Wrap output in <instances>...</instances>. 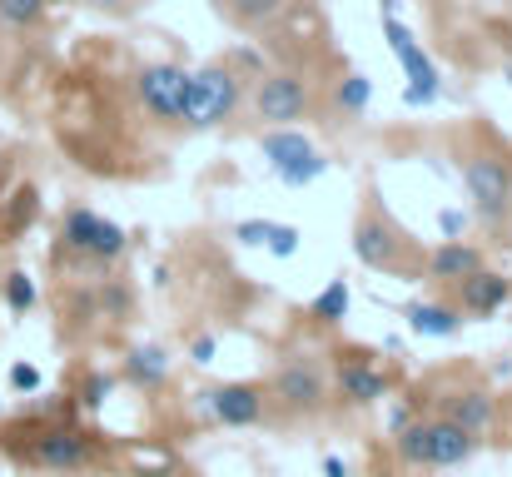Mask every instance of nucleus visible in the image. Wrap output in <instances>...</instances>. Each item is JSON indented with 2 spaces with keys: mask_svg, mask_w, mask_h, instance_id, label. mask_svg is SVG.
Masks as SVG:
<instances>
[{
  "mask_svg": "<svg viewBox=\"0 0 512 477\" xmlns=\"http://www.w3.org/2000/svg\"><path fill=\"white\" fill-rule=\"evenodd\" d=\"M324 477H348V473H343L339 458H324Z\"/></svg>",
  "mask_w": 512,
  "mask_h": 477,
  "instance_id": "7c9ffc66",
  "label": "nucleus"
},
{
  "mask_svg": "<svg viewBox=\"0 0 512 477\" xmlns=\"http://www.w3.org/2000/svg\"><path fill=\"white\" fill-rule=\"evenodd\" d=\"M184 85H189V70H184V65H170V60L140 65V75H135V95H140L145 115H155V120H179V110H184Z\"/></svg>",
  "mask_w": 512,
  "mask_h": 477,
  "instance_id": "20e7f679",
  "label": "nucleus"
},
{
  "mask_svg": "<svg viewBox=\"0 0 512 477\" xmlns=\"http://www.w3.org/2000/svg\"><path fill=\"white\" fill-rule=\"evenodd\" d=\"M279 10H284V0H234V15H239V20H249V25L274 20Z\"/></svg>",
  "mask_w": 512,
  "mask_h": 477,
  "instance_id": "b1692460",
  "label": "nucleus"
},
{
  "mask_svg": "<svg viewBox=\"0 0 512 477\" xmlns=\"http://www.w3.org/2000/svg\"><path fill=\"white\" fill-rule=\"evenodd\" d=\"M269 249H274L279 259H289V254L299 249V229H289V224H279V229H274V239H269Z\"/></svg>",
  "mask_w": 512,
  "mask_h": 477,
  "instance_id": "a878e982",
  "label": "nucleus"
},
{
  "mask_svg": "<svg viewBox=\"0 0 512 477\" xmlns=\"http://www.w3.org/2000/svg\"><path fill=\"white\" fill-rule=\"evenodd\" d=\"M368 95H373V85H368L363 75H348V80L339 85V105H343V110H353V115L368 105Z\"/></svg>",
  "mask_w": 512,
  "mask_h": 477,
  "instance_id": "4be33fe9",
  "label": "nucleus"
},
{
  "mask_svg": "<svg viewBox=\"0 0 512 477\" xmlns=\"http://www.w3.org/2000/svg\"><path fill=\"white\" fill-rule=\"evenodd\" d=\"M274 229H279V224H259V219H249V224H239L234 234H239L244 244H269V239H274Z\"/></svg>",
  "mask_w": 512,
  "mask_h": 477,
  "instance_id": "393cba45",
  "label": "nucleus"
},
{
  "mask_svg": "<svg viewBox=\"0 0 512 477\" xmlns=\"http://www.w3.org/2000/svg\"><path fill=\"white\" fill-rule=\"evenodd\" d=\"M209 413H214L224 428H249V423H259V413H264V393H259L254 383H224V388L209 393Z\"/></svg>",
  "mask_w": 512,
  "mask_h": 477,
  "instance_id": "9d476101",
  "label": "nucleus"
},
{
  "mask_svg": "<svg viewBox=\"0 0 512 477\" xmlns=\"http://www.w3.org/2000/svg\"><path fill=\"white\" fill-rule=\"evenodd\" d=\"M463 179H468V194H473L483 219H498L512 204V169L503 155H473L468 169H463Z\"/></svg>",
  "mask_w": 512,
  "mask_h": 477,
  "instance_id": "6e6552de",
  "label": "nucleus"
},
{
  "mask_svg": "<svg viewBox=\"0 0 512 477\" xmlns=\"http://www.w3.org/2000/svg\"><path fill=\"white\" fill-rule=\"evenodd\" d=\"M45 0H0V25H10V30H30V25H40L45 20Z\"/></svg>",
  "mask_w": 512,
  "mask_h": 477,
  "instance_id": "6ab92c4d",
  "label": "nucleus"
},
{
  "mask_svg": "<svg viewBox=\"0 0 512 477\" xmlns=\"http://www.w3.org/2000/svg\"><path fill=\"white\" fill-rule=\"evenodd\" d=\"M458 323H463V309H453V304H413L408 309V328L423 338H448V333H458Z\"/></svg>",
  "mask_w": 512,
  "mask_h": 477,
  "instance_id": "dca6fc26",
  "label": "nucleus"
},
{
  "mask_svg": "<svg viewBox=\"0 0 512 477\" xmlns=\"http://www.w3.org/2000/svg\"><path fill=\"white\" fill-rule=\"evenodd\" d=\"M45 5H60V0H45Z\"/></svg>",
  "mask_w": 512,
  "mask_h": 477,
  "instance_id": "2f4dec72",
  "label": "nucleus"
},
{
  "mask_svg": "<svg viewBox=\"0 0 512 477\" xmlns=\"http://www.w3.org/2000/svg\"><path fill=\"white\" fill-rule=\"evenodd\" d=\"M125 368H130V378H135L140 388H160V383L170 378V358H165L160 348H130Z\"/></svg>",
  "mask_w": 512,
  "mask_h": 477,
  "instance_id": "a211bd4d",
  "label": "nucleus"
},
{
  "mask_svg": "<svg viewBox=\"0 0 512 477\" xmlns=\"http://www.w3.org/2000/svg\"><path fill=\"white\" fill-rule=\"evenodd\" d=\"M90 5H95V10H110V15H120V10H130L135 0H90Z\"/></svg>",
  "mask_w": 512,
  "mask_h": 477,
  "instance_id": "c756f323",
  "label": "nucleus"
},
{
  "mask_svg": "<svg viewBox=\"0 0 512 477\" xmlns=\"http://www.w3.org/2000/svg\"><path fill=\"white\" fill-rule=\"evenodd\" d=\"M458 294H463V309L468 314H478V318H488V314H498L503 304L512 299V284L503 279V274H493V269H473V274H463L458 279Z\"/></svg>",
  "mask_w": 512,
  "mask_h": 477,
  "instance_id": "9b49d317",
  "label": "nucleus"
},
{
  "mask_svg": "<svg viewBox=\"0 0 512 477\" xmlns=\"http://www.w3.org/2000/svg\"><path fill=\"white\" fill-rule=\"evenodd\" d=\"M5 304H10L15 314H25V309L35 304V284H30L25 274H10V279H5Z\"/></svg>",
  "mask_w": 512,
  "mask_h": 477,
  "instance_id": "5701e85b",
  "label": "nucleus"
},
{
  "mask_svg": "<svg viewBox=\"0 0 512 477\" xmlns=\"http://www.w3.org/2000/svg\"><path fill=\"white\" fill-rule=\"evenodd\" d=\"M309 100H314V95H309V80H304V75L274 70V75H264L259 90H254V115L269 120V125H294V120H304Z\"/></svg>",
  "mask_w": 512,
  "mask_h": 477,
  "instance_id": "7ed1b4c3",
  "label": "nucleus"
},
{
  "mask_svg": "<svg viewBox=\"0 0 512 477\" xmlns=\"http://www.w3.org/2000/svg\"><path fill=\"white\" fill-rule=\"evenodd\" d=\"M309 314L319 318V323H343V314H348V284L334 279V284L314 299V309H309Z\"/></svg>",
  "mask_w": 512,
  "mask_h": 477,
  "instance_id": "aec40b11",
  "label": "nucleus"
},
{
  "mask_svg": "<svg viewBox=\"0 0 512 477\" xmlns=\"http://www.w3.org/2000/svg\"><path fill=\"white\" fill-rule=\"evenodd\" d=\"M339 393L348 403H378V398L388 393V378H383L378 368H368L363 358H348L339 368Z\"/></svg>",
  "mask_w": 512,
  "mask_h": 477,
  "instance_id": "2eb2a0df",
  "label": "nucleus"
},
{
  "mask_svg": "<svg viewBox=\"0 0 512 477\" xmlns=\"http://www.w3.org/2000/svg\"><path fill=\"white\" fill-rule=\"evenodd\" d=\"M473 448H478V438H473L468 428H458L453 418H438V423H428L423 468H458V463L473 458Z\"/></svg>",
  "mask_w": 512,
  "mask_h": 477,
  "instance_id": "1a4fd4ad",
  "label": "nucleus"
},
{
  "mask_svg": "<svg viewBox=\"0 0 512 477\" xmlns=\"http://www.w3.org/2000/svg\"><path fill=\"white\" fill-rule=\"evenodd\" d=\"M60 239L70 254H95V259H120L125 254V229L100 219L95 209H70L60 224Z\"/></svg>",
  "mask_w": 512,
  "mask_h": 477,
  "instance_id": "39448f33",
  "label": "nucleus"
},
{
  "mask_svg": "<svg viewBox=\"0 0 512 477\" xmlns=\"http://www.w3.org/2000/svg\"><path fill=\"white\" fill-rule=\"evenodd\" d=\"M483 264V254L473 249V244H463V239H448V244H438L433 249V259H428V274L433 279H443V284H458L463 274H473Z\"/></svg>",
  "mask_w": 512,
  "mask_h": 477,
  "instance_id": "4468645a",
  "label": "nucleus"
},
{
  "mask_svg": "<svg viewBox=\"0 0 512 477\" xmlns=\"http://www.w3.org/2000/svg\"><path fill=\"white\" fill-rule=\"evenodd\" d=\"M234 110H239V75H234L229 65L189 70L184 110H179V120H184V125H194V130H214V125H224Z\"/></svg>",
  "mask_w": 512,
  "mask_h": 477,
  "instance_id": "f257e3e1",
  "label": "nucleus"
},
{
  "mask_svg": "<svg viewBox=\"0 0 512 477\" xmlns=\"http://www.w3.org/2000/svg\"><path fill=\"white\" fill-rule=\"evenodd\" d=\"M10 383H15L20 393H30V388H40V373H35L30 363H15V368H10Z\"/></svg>",
  "mask_w": 512,
  "mask_h": 477,
  "instance_id": "bb28decb",
  "label": "nucleus"
},
{
  "mask_svg": "<svg viewBox=\"0 0 512 477\" xmlns=\"http://www.w3.org/2000/svg\"><path fill=\"white\" fill-rule=\"evenodd\" d=\"M25 458L45 473H80L90 463V433L85 428H45L30 438Z\"/></svg>",
  "mask_w": 512,
  "mask_h": 477,
  "instance_id": "423d86ee",
  "label": "nucleus"
},
{
  "mask_svg": "<svg viewBox=\"0 0 512 477\" xmlns=\"http://www.w3.org/2000/svg\"><path fill=\"white\" fill-rule=\"evenodd\" d=\"M423 448H428V423H408V428L398 433V458H403L408 468H423Z\"/></svg>",
  "mask_w": 512,
  "mask_h": 477,
  "instance_id": "412c9836",
  "label": "nucleus"
},
{
  "mask_svg": "<svg viewBox=\"0 0 512 477\" xmlns=\"http://www.w3.org/2000/svg\"><path fill=\"white\" fill-rule=\"evenodd\" d=\"M214 358V338L204 333V338H194V363H209Z\"/></svg>",
  "mask_w": 512,
  "mask_h": 477,
  "instance_id": "c85d7f7f",
  "label": "nucleus"
},
{
  "mask_svg": "<svg viewBox=\"0 0 512 477\" xmlns=\"http://www.w3.org/2000/svg\"><path fill=\"white\" fill-rule=\"evenodd\" d=\"M274 393L289 403V408H319L324 403V378H319V368L314 363H284V373H279V383H274Z\"/></svg>",
  "mask_w": 512,
  "mask_h": 477,
  "instance_id": "ddd939ff",
  "label": "nucleus"
},
{
  "mask_svg": "<svg viewBox=\"0 0 512 477\" xmlns=\"http://www.w3.org/2000/svg\"><path fill=\"white\" fill-rule=\"evenodd\" d=\"M353 254H358V264H368V269H393V264H398V234H393L388 224H378V219H363V224L353 229Z\"/></svg>",
  "mask_w": 512,
  "mask_h": 477,
  "instance_id": "f8f14e48",
  "label": "nucleus"
},
{
  "mask_svg": "<svg viewBox=\"0 0 512 477\" xmlns=\"http://www.w3.org/2000/svg\"><path fill=\"white\" fill-rule=\"evenodd\" d=\"M448 418L478 438V433L493 423V398H488V393H458V398L448 403Z\"/></svg>",
  "mask_w": 512,
  "mask_h": 477,
  "instance_id": "f3484780",
  "label": "nucleus"
},
{
  "mask_svg": "<svg viewBox=\"0 0 512 477\" xmlns=\"http://www.w3.org/2000/svg\"><path fill=\"white\" fill-rule=\"evenodd\" d=\"M110 398V378L105 373H95L90 383H85V403H105Z\"/></svg>",
  "mask_w": 512,
  "mask_h": 477,
  "instance_id": "cd10ccee",
  "label": "nucleus"
},
{
  "mask_svg": "<svg viewBox=\"0 0 512 477\" xmlns=\"http://www.w3.org/2000/svg\"><path fill=\"white\" fill-rule=\"evenodd\" d=\"M264 159L274 164V174H279L284 184H309V179L324 174V159L314 155V145H309L304 135L284 130V125H274V130L264 135Z\"/></svg>",
  "mask_w": 512,
  "mask_h": 477,
  "instance_id": "0eeeda50",
  "label": "nucleus"
},
{
  "mask_svg": "<svg viewBox=\"0 0 512 477\" xmlns=\"http://www.w3.org/2000/svg\"><path fill=\"white\" fill-rule=\"evenodd\" d=\"M383 35H388V45H393V55H398L403 75H408L403 100H408V105H433V100H438V70H433V60L423 55L418 35H413L393 10H383Z\"/></svg>",
  "mask_w": 512,
  "mask_h": 477,
  "instance_id": "f03ea898",
  "label": "nucleus"
}]
</instances>
